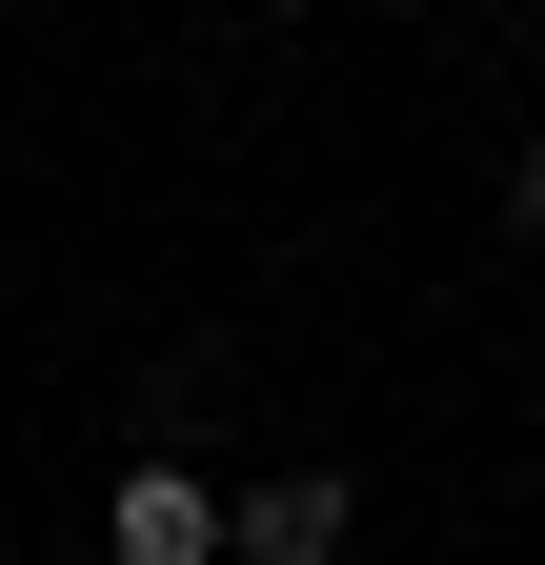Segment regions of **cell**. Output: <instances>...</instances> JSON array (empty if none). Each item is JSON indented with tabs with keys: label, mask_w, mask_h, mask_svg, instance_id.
<instances>
[{
	"label": "cell",
	"mask_w": 545,
	"mask_h": 565,
	"mask_svg": "<svg viewBox=\"0 0 545 565\" xmlns=\"http://www.w3.org/2000/svg\"><path fill=\"white\" fill-rule=\"evenodd\" d=\"M101 565H223V484H182V465H142L101 505Z\"/></svg>",
	"instance_id": "obj_2"
},
{
	"label": "cell",
	"mask_w": 545,
	"mask_h": 565,
	"mask_svg": "<svg viewBox=\"0 0 545 565\" xmlns=\"http://www.w3.org/2000/svg\"><path fill=\"white\" fill-rule=\"evenodd\" d=\"M223 565H344V465H284L223 505Z\"/></svg>",
	"instance_id": "obj_1"
},
{
	"label": "cell",
	"mask_w": 545,
	"mask_h": 565,
	"mask_svg": "<svg viewBox=\"0 0 545 565\" xmlns=\"http://www.w3.org/2000/svg\"><path fill=\"white\" fill-rule=\"evenodd\" d=\"M505 202H525V223H545V141H525V182H505Z\"/></svg>",
	"instance_id": "obj_3"
}]
</instances>
